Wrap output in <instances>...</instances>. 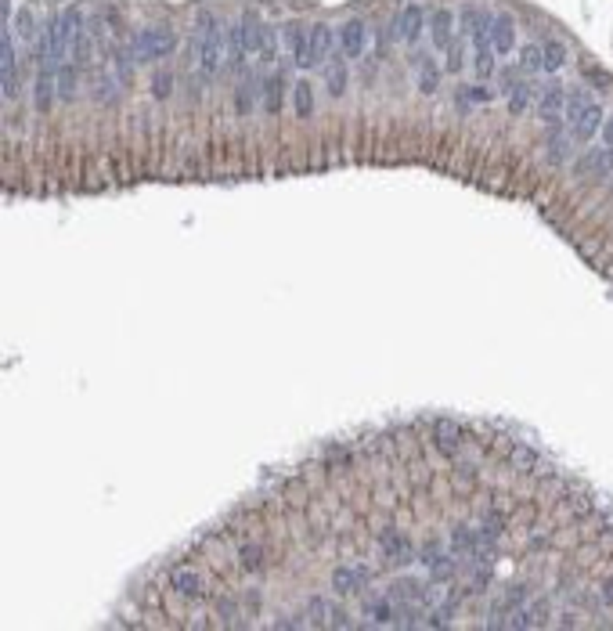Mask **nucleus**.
Returning <instances> with one entry per match:
<instances>
[{
	"label": "nucleus",
	"mask_w": 613,
	"mask_h": 631,
	"mask_svg": "<svg viewBox=\"0 0 613 631\" xmlns=\"http://www.w3.org/2000/svg\"><path fill=\"white\" fill-rule=\"evenodd\" d=\"M224 43H228V37H224V29H220L217 14L199 11V51H195V58H199L202 76H213L220 69V61H224Z\"/></svg>",
	"instance_id": "obj_1"
},
{
	"label": "nucleus",
	"mask_w": 613,
	"mask_h": 631,
	"mask_svg": "<svg viewBox=\"0 0 613 631\" xmlns=\"http://www.w3.org/2000/svg\"><path fill=\"white\" fill-rule=\"evenodd\" d=\"M174 47H177V37L170 33L166 26L137 29V37H134V54H137V61H159L166 54H174Z\"/></svg>",
	"instance_id": "obj_2"
},
{
	"label": "nucleus",
	"mask_w": 613,
	"mask_h": 631,
	"mask_svg": "<svg viewBox=\"0 0 613 631\" xmlns=\"http://www.w3.org/2000/svg\"><path fill=\"white\" fill-rule=\"evenodd\" d=\"M379 556L390 566H408V563L415 559V545L397 527H383V534H379Z\"/></svg>",
	"instance_id": "obj_3"
},
{
	"label": "nucleus",
	"mask_w": 613,
	"mask_h": 631,
	"mask_svg": "<svg viewBox=\"0 0 613 631\" xmlns=\"http://www.w3.org/2000/svg\"><path fill=\"white\" fill-rule=\"evenodd\" d=\"M170 577V588H174L181 599H188V603H202V599H210V581L188 570V566H174V570L166 574Z\"/></svg>",
	"instance_id": "obj_4"
},
{
	"label": "nucleus",
	"mask_w": 613,
	"mask_h": 631,
	"mask_svg": "<svg viewBox=\"0 0 613 631\" xmlns=\"http://www.w3.org/2000/svg\"><path fill=\"white\" fill-rule=\"evenodd\" d=\"M433 444L444 459H459V451L465 448V430L454 419H433Z\"/></svg>",
	"instance_id": "obj_5"
},
{
	"label": "nucleus",
	"mask_w": 613,
	"mask_h": 631,
	"mask_svg": "<svg viewBox=\"0 0 613 631\" xmlns=\"http://www.w3.org/2000/svg\"><path fill=\"white\" fill-rule=\"evenodd\" d=\"M368 581H372V570H365V566H336L332 570V592L350 599V595L365 592Z\"/></svg>",
	"instance_id": "obj_6"
},
{
	"label": "nucleus",
	"mask_w": 613,
	"mask_h": 631,
	"mask_svg": "<svg viewBox=\"0 0 613 631\" xmlns=\"http://www.w3.org/2000/svg\"><path fill=\"white\" fill-rule=\"evenodd\" d=\"M234 563L242 574H263L267 570V545L260 541H234Z\"/></svg>",
	"instance_id": "obj_7"
},
{
	"label": "nucleus",
	"mask_w": 613,
	"mask_h": 631,
	"mask_svg": "<svg viewBox=\"0 0 613 631\" xmlns=\"http://www.w3.org/2000/svg\"><path fill=\"white\" fill-rule=\"evenodd\" d=\"M563 105H567V90H563V83L556 80V83H548V87L541 90V98H538V119L548 123V126L559 123Z\"/></svg>",
	"instance_id": "obj_8"
},
{
	"label": "nucleus",
	"mask_w": 613,
	"mask_h": 631,
	"mask_svg": "<svg viewBox=\"0 0 613 631\" xmlns=\"http://www.w3.org/2000/svg\"><path fill=\"white\" fill-rule=\"evenodd\" d=\"M281 43H285L289 58L296 61V66L307 69V43H310V29H303L300 22H285L281 26Z\"/></svg>",
	"instance_id": "obj_9"
},
{
	"label": "nucleus",
	"mask_w": 613,
	"mask_h": 631,
	"mask_svg": "<svg viewBox=\"0 0 613 631\" xmlns=\"http://www.w3.org/2000/svg\"><path fill=\"white\" fill-rule=\"evenodd\" d=\"M491 47H494V54H509L516 47V22H512V14H505V11L491 14Z\"/></svg>",
	"instance_id": "obj_10"
},
{
	"label": "nucleus",
	"mask_w": 613,
	"mask_h": 631,
	"mask_svg": "<svg viewBox=\"0 0 613 631\" xmlns=\"http://www.w3.org/2000/svg\"><path fill=\"white\" fill-rule=\"evenodd\" d=\"M332 26H325V22H318V26H310V43H307V69L310 66H321V61L332 54Z\"/></svg>",
	"instance_id": "obj_11"
},
{
	"label": "nucleus",
	"mask_w": 613,
	"mask_h": 631,
	"mask_svg": "<svg viewBox=\"0 0 613 631\" xmlns=\"http://www.w3.org/2000/svg\"><path fill=\"white\" fill-rule=\"evenodd\" d=\"M394 29L404 43H415L422 37V29H426V11H422V4H408L401 11V19L394 22Z\"/></svg>",
	"instance_id": "obj_12"
},
{
	"label": "nucleus",
	"mask_w": 613,
	"mask_h": 631,
	"mask_svg": "<svg viewBox=\"0 0 613 631\" xmlns=\"http://www.w3.org/2000/svg\"><path fill=\"white\" fill-rule=\"evenodd\" d=\"M339 51L347 54V58H361V51H365V22H357V19L343 22V29H339Z\"/></svg>",
	"instance_id": "obj_13"
},
{
	"label": "nucleus",
	"mask_w": 613,
	"mask_h": 631,
	"mask_svg": "<svg viewBox=\"0 0 613 631\" xmlns=\"http://www.w3.org/2000/svg\"><path fill=\"white\" fill-rule=\"evenodd\" d=\"M213 613H217V621H220V628H245V617H242V603L234 595H220V599H213V606H210Z\"/></svg>",
	"instance_id": "obj_14"
},
{
	"label": "nucleus",
	"mask_w": 613,
	"mask_h": 631,
	"mask_svg": "<svg viewBox=\"0 0 613 631\" xmlns=\"http://www.w3.org/2000/svg\"><path fill=\"white\" fill-rule=\"evenodd\" d=\"M430 33H433V43L440 47V51H448L451 40H454V14H451V8H436L433 22H430Z\"/></svg>",
	"instance_id": "obj_15"
},
{
	"label": "nucleus",
	"mask_w": 613,
	"mask_h": 631,
	"mask_svg": "<svg viewBox=\"0 0 613 631\" xmlns=\"http://www.w3.org/2000/svg\"><path fill=\"white\" fill-rule=\"evenodd\" d=\"M361 613L372 621V624H390L394 621V613H397V603H394V595H375V599H368L365 606H361Z\"/></svg>",
	"instance_id": "obj_16"
},
{
	"label": "nucleus",
	"mask_w": 613,
	"mask_h": 631,
	"mask_svg": "<svg viewBox=\"0 0 613 631\" xmlns=\"http://www.w3.org/2000/svg\"><path fill=\"white\" fill-rule=\"evenodd\" d=\"M581 173H592V177H606L613 173V148H592L585 159L577 163Z\"/></svg>",
	"instance_id": "obj_17"
},
{
	"label": "nucleus",
	"mask_w": 613,
	"mask_h": 631,
	"mask_svg": "<svg viewBox=\"0 0 613 631\" xmlns=\"http://www.w3.org/2000/svg\"><path fill=\"white\" fill-rule=\"evenodd\" d=\"M245 58H249V51H245V43H242V29H239V19L231 22V29H228V47H224V61L231 69H242L245 66Z\"/></svg>",
	"instance_id": "obj_18"
},
{
	"label": "nucleus",
	"mask_w": 613,
	"mask_h": 631,
	"mask_svg": "<svg viewBox=\"0 0 613 631\" xmlns=\"http://www.w3.org/2000/svg\"><path fill=\"white\" fill-rule=\"evenodd\" d=\"M83 29V11L80 8H69V11H58V33H61V51L72 47L76 33Z\"/></svg>",
	"instance_id": "obj_19"
},
{
	"label": "nucleus",
	"mask_w": 613,
	"mask_h": 631,
	"mask_svg": "<svg viewBox=\"0 0 613 631\" xmlns=\"http://www.w3.org/2000/svg\"><path fill=\"white\" fill-rule=\"evenodd\" d=\"M534 94H538V90H534L530 80H516L512 90H509V112H512V116H523L527 108L534 105Z\"/></svg>",
	"instance_id": "obj_20"
},
{
	"label": "nucleus",
	"mask_w": 613,
	"mask_h": 631,
	"mask_svg": "<svg viewBox=\"0 0 613 631\" xmlns=\"http://www.w3.org/2000/svg\"><path fill=\"white\" fill-rule=\"evenodd\" d=\"M599 126H603V108L592 101L585 112H581V119L574 123V137H577V141H588L595 130H599Z\"/></svg>",
	"instance_id": "obj_21"
},
{
	"label": "nucleus",
	"mask_w": 613,
	"mask_h": 631,
	"mask_svg": "<svg viewBox=\"0 0 613 631\" xmlns=\"http://www.w3.org/2000/svg\"><path fill=\"white\" fill-rule=\"evenodd\" d=\"M281 98H285V80H281V76H271V80L263 83V112L278 116L281 112Z\"/></svg>",
	"instance_id": "obj_22"
},
{
	"label": "nucleus",
	"mask_w": 613,
	"mask_h": 631,
	"mask_svg": "<svg viewBox=\"0 0 613 631\" xmlns=\"http://www.w3.org/2000/svg\"><path fill=\"white\" fill-rule=\"evenodd\" d=\"M292 112L300 119L314 116V90H310L307 80H296V87H292Z\"/></svg>",
	"instance_id": "obj_23"
},
{
	"label": "nucleus",
	"mask_w": 613,
	"mask_h": 631,
	"mask_svg": "<svg viewBox=\"0 0 613 631\" xmlns=\"http://www.w3.org/2000/svg\"><path fill=\"white\" fill-rule=\"evenodd\" d=\"M538 451L534 448H527V444H512V451H509V465L516 469V472H534L538 469Z\"/></svg>",
	"instance_id": "obj_24"
},
{
	"label": "nucleus",
	"mask_w": 613,
	"mask_h": 631,
	"mask_svg": "<svg viewBox=\"0 0 613 631\" xmlns=\"http://www.w3.org/2000/svg\"><path fill=\"white\" fill-rule=\"evenodd\" d=\"M491 581H494L491 559H487V563H473V581L465 585V592H469V595H483L487 588H491Z\"/></svg>",
	"instance_id": "obj_25"
},
{
	"label": "nucleus",
	"mask_w": 613,
	"mask_h": 631,
	"mask_svg": "<svg viewBox=\"0 0 613 631\" xmlns=\"http://www.w3.org/2000/svg\"><path fill=\"white\" fill-rule=\"evenodd\" d=\"M328 617H332V603L321 595H314L307 603V624L310 628H328Z\"/></svg>",
	"instance_id": "obj_26"
},
{
	"label": "nucleus",
	"mask_w": 613,
	"mask_h": 631,
	"mask_svg": "<svg viewBox=\"0 0 613 631\" xmlns=\"http://www.w3.org/2000/svg\"><path fill=\"white\" fill-rule=\"evenodd\" d=\"M473 69H476L480 80H491V76H494V47H491V43H480V47H476Z\"/></svg>",
	"instance_id": "obj_27"
},
{
	"label": "nucleus",
	"mask_w": 613,
	"mask_h": 631,
	"mask_svg": "<svg viewBox=\"0 0 613 631\" xmlns=\"http://www.w3.org/2000/svg\"><path fill=\"white\" fill-rule=\"evenodd\" d=\"M541 54H545V69L548 72H556V69L567 66V43H563V40H548L541 47Z\"/></svg>",
	"instance_id": "obj_28"
},
{
	"label": "nucleus",
	"mask_w": 613,
	"mask_h": 631,
	"mask_svg": "<svg viewBox=\"0 0 613 631\" xmlns=\"http://www.w3.org/2000/svg\"><path fill=\"white\" fill-rule=\"evenodd\" d=\"M90 37H94L90 26L76 33V40H72V58H76V66H90V54H94V40H90Z\"/></svg>",
	"instance_id": "obj_29"
},
{
	"label": "nucleus",
	"mask_w": 613,
	"mask_h": 631,
	"mask_svg": "<svg viewBox=\"0 0 613 631\" xmlns=\"http://www.w3.org/2000/svg\"><path fill=\"white\" fill-rule=\"evenodd\" d=\"M419 69H422V76H419L422 94H433V90H436V83H440V69H436V61L422 54V58H419Z\"/></svg>",
	"instance_id": "obj_30"
},
{
	"label": "nucleus",
	"mask_w": 613,
	"mask_h": 631,
	"mask_svg": "<svg viewBox=\"0 0 613 631\" xmlns=\"http://www.w3.org/2000/svg\"><path fill=\"white\" fill-rule=\"evenodd\" d=\"M253 90H257L253 80H245V83L234 87V116H249V112H253Z\"/></svg>",
	"instance_id": "obj_31"
},
{
	"label": "nucleus",
	"mask_w": 613,
	"mask_h": 631,
	"mask_svg": "<svg viewBox=\"0 0 613 631\" xmlns=\"http://www.w3.org/2000/svg\"><path fill=\"white\" fill-rule=\"evenodd\" d=\"M347 83H350L347 66H343V61H336V66L328 69V94H332V98H343V94H347Z\"/></svg>",
	"instance_id": "obj_32"
},
{
	"label": "nucleus",
	"mask_w": 613,
	"mask_h": 631,
	"mask_svg": "<svg viewBox=\"0 0 613 631\" xmlns=\"http://www.w3.org/2000/svg\"><path fill=\"white\" fill-rule=\"evenodd\" d=\"M520 69L523 72H541L545 69V54H541L538 43H527L523 51H520Z\"/></svg>",
	"instance_id": "obj_33"
},
{
	"label": "nucleus",
	"mask_w": 613,
	"mask_h": 631,
	"mask_svg": "<svg viewBox=\"0 0 613 631\" xmlns=\"http://www.w3.org/2000/svg\"><path fill=\"white\" fill-rule=\"evenodd\" d=\"M170 94H174V72H170V69H159V72H152V98L166 101Z\"/></svg>",
	"instance_id": "obj_34"
},
{
	"label": "nucleus",
	"mask_w": 613,
	"mask_h": 631,
	"mask_svg": "<svg viewBox=\"0 0 613 631\" xmlns=\"http://www.w3.org/2000/svg\"><path fill=\"white\" fill-rule=\"evenodd\" d=\"M54 83H58V98L69 101L72 94H76V69H72V66H61L58 76H54Z\"/></svg>",
	"instance_id": "obj_35"
},
{
	"label": "nucleus",
	"mask_w": 613,
	"mask_h": 631,
	"mask_svg": "<svg viewBox=\"0 0 613 631\" xmlns=\"http://www.w3.org/2000/svg\"><path fill=\"white\" fill-rule=\"evenodd\" d=\"M51 72H40V80H37V90H33V105L40 108V112H47V108H51Z\"/></svg>",
	"instance_id": "obj_36"
},
{
	"label": "nucleus",
	"mask_w": 613,
	"mask_h": 631,
	"mask_svg": "<svg viewBox=\"0 0 613 631\" xmlns=\"http://www.w3.org/2000/svg\"><path fill=\"white\" fill-rule=\"evenodd\" d=\"M592 101L585 98V90H574V94H567V105H563V112H567V123L574 126L577 119H581V112H585Z\"/></svg>",
	"instance_id": "obj_37"
},
{
	"label": "nucleus",
	"mask_w": 613,
	"mask_h": 631,
	"mask_svg": "<svg viewBox=\"0 0 613 631\" xmlns=\"http://www.w3.org/2000/svg\"><path fill=\"white\" fill-rule=\"evenodd\" d=\"M462 66H465V47L459 40H451V47H448V72H462Z\"/></svg>",
	"instance_id": "obj_38"
},
{
	"label": "nucleus",
	"mask_w": 613,
	"mask_h": 631,
	"mask_svg": "<svg viewBox=\"0 0 613 631\" xmlns=\"http://www.w3.org/2000/svg\"><path fill=\"white\" fill-rule=\"evenodd\" d=\"M14 26H19V37H26V40H33V8H22L19 11V19H14Z\"/></svg>",
	"instance_id": "obj_39"
},
{
	"label": "nucleus",
	"mask_w": 613,
	"mask_h": 631,
	"mask_svg": "<svg viewBox=\"0 0 613 631\" xmlns=\"http://www.w3.org/2000/svg\"><path fill=\"white\" fill-rule=\"evenodd\" d=\"M328 628H354V617L347 613V606L332 603V617H328Z\"/></svg>",
	"instance_id": "obj_40"
},
{
	"label": "nucleus",
	"mask_w": 613,
	"mask_h": 631,
	"mask_svg": "<svg viewBox=\"0 0 613 631\" xmlns=\"http://www.w3.org/2000/svg\"><path fill=\"white\" fill-rule=\"evenodd\" d=\"M563 155H567V141H563V137H552V141H548V159L559 163Z\"/></svg>",
	"instance_id": "obj_41"
},
{
	"label": "nucleus",
	"mask_w": 613,
	"mask_h": 631,
	"mask_svg": "<svg viewBox=\"0 0 613 631\" xmlns=\"http://www.w3.org/2000/svg\"><path fill=\"white\" fill-rule=\"evenodd\" d=\"M588 80L599 83V90H610V87H613V80H610L606 72H599V69H588Z\"/></svg>",
	"instance_id": "obj_42"
},
{
	"label": "nucleus",
	"mask_w": 613,
	"mask_h": 631,
	"mask_svg": "<svg viewBox=\"0 0 613 631\" xmlns=\"http://www.w3.org/2000/svg\"><path fill=\"white\" fill-rule=\"evenodd\" d=\"M603 603L613 606V577H606V585H603Z\"/></svg>",
	"instance_id": "obj_43"
},
{
	"label": "nucleus",
	"mask_w": 613,
	"mask_h": 631,
	"mask_svg": "<svg viewBox=\"0 0 613 631\" xmlns=\"http://www.w3.org/2000/svg\"><path fill=\"white\" fill-rule=\"evenodd\" d=\"M8 14H11V0H0V19H4V29H8Z\"/></svg>",
	"instance_id": "obj_44"
},
{
	"label": "nucleus",
	"mask_w": 613,
	"mask_h": 631,
	"mask_svg": "<svg viewBox=\"0 0 613 631\" xmlns=\"http://www.w3.org/2000/svg\"><path fill=\"white\" fill-rule=\"evenodd\" d=\"M603 137H606V145H610V148H613V119H610V123H606V126H603Z\"/></svg>",
	"instance_id": "obj_45"
}]
</instances>
